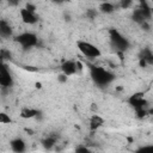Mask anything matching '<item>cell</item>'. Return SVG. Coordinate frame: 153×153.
<instances>
[{
  "instance_id": "cell-4",
  "label": "cell",
  "mask_w": 153,
  "mask_h": 153,
  "mask_svg": "<svg viewBox=\"0 0 153 153\" xmlns=\"http://www.w3.org/2000/svg\"><path fill=\"white\" fill-rule=\"evenodd\" d=\"M16 42L23 48V49H29L33 48L38 44V37L33 32H22L16 37Z\"/></svg>"
},
{
  "instance_id": "cell-2",
  "label": "cell",
  "mask_w": 153,
  "mask_h": 153,
  "mask_svg": "<svg viewBox=\"0 0 153 153\" xmlns=\"http://www.w3.org/2000/svg\"><path fill=\"white\" fill-rule=\"evenodd\" d=\"M76 48L80 51V54L82 56H85L86 59L96 60V59L100 57V55H102L100 49L97 45H94L93 43L88 42V41H84V39L78 41L76 42Z\"/></svg>"
},
{
  "instance_id": "cell-8",
  "label": "cell",
  "mask_w": 153,
  "mask_h": 153,
  "mask_svg": "<svg viewBox=\"0 0 153 153\" xmlns=\"http://www.w3.org/2000/svg\"><path fill=\"white\" fill-rule=\"evenodd\" d=\"M12 35H13V29L11 24L5 19H0V37L8 38Z\"/></svg>"
},
{
  "instance_id": "cell-5",
  "label": "cell",
  "mask_w": 153,
  "mask_h": 153,
  "mask_svg": "<svg viewBox=\"0 0 153 153\" xmlns=\"http://www.w3.org/2000/svg\"><path fill=\"white\" fill-rule=\"evenodd\" d=\"M81 68L82 67H81L80 62L74 61V60H66L61 65V72L66 76H72V75L76 74Z\"/></svg>"
},
{
  "instance_id": "cell-10",
  "label": "cell",
  "mask_w": 153,
  "mask_h": 153,
  "mask_svg": "<svg viewBox=\"0 0 153 153\" xmlns=\"http://www.w3.org/2000/svg\"><path fill=\"white\" fill-rule=\"evenodd\" d=\"M104 123H105V120L100 115H92L88 121V126H90L91 130H97L98 128L103 127Z\"/></svg>"
},
{
  "instance_id": "cell-17",
  "label": "cell",
  "mask_w": 153,
  "mask_h": 153,
  "mask_svg": "<svg viewBox=\"0 0 153 153\" xmlns=\"http://www.w3.org/2000/svg\"><path fill=\"white\" fill-rule=\"evenodd\" d=\"M1 1H2V0H0V2H1Z\"/></svg>"
},
{
  "instance_id": "cell-9",
  "label": "cell",
  "mask_w": 153,
  "mask_h": 153,
  "mask_svg": "<svg viewBox=\"0 0 153 153\" xmlns=\"http://www.w3.org/2000/svg\"><path fill=\"white\" fill-rule=\"evenodd\" d=\"M39 115V110L38 109H35V108H29V106H25L20 110L19 112V116L24 120H31V118H35Z\"/></svg>"
},
{
  "instance_id": "cell-13",
  "label": "cell",
  "mask_w": 153,
  "mask_h": 153,
  "mask_svg": "<svg viewBox=\"0 0 153 153\" xmlns=\"http://www.w3.org/2000/svg\"><path fill=\"white\" fill-rule=\"evenodd\" d=\"M12 122V118L8 114L0 111V124H10Z\"/></svg>"
},
{
  "instance_id": "cell-1",
  "label": "cell",
  "mask_w": 153,
  "mask_h": 153,
  "mask_svg": "<svg viewBox=\"0 0 153 153\" xmlns=\"http://www.w3.org/2000/svg\"><path fill=\"white\" fill-rule=\"evenodd\" d=\"M90 75L92 78V80L99 86H106L110 82H112L115 79V75L109 69H106L105 67H102V66L90 67Z\"/></svg>"
},
{
  "instance_id": "cell-3",
  "label": "cell",
  "mask_w": 153,
  "mask_h": 153,
  "mask_svg": "<svg viewBox=\"0 0 153 153\" xmlns=\"http://www.w3.org/2000/svg\"><path fill=\"white\" fill-rule=\"evenodd\" d=\"M109 41H110L111 47L115 50H117V51H124L126 49L129 48L128 39L121 32H118L115 29L110 30V32H109Z\"/></svg>"
},
{
  "instance_id": "cell-11",
  "label": "cell",
  "mask_w": 153,
  "mask_h": 153,
  "mask_svg": "<svg viewBox=\"0 0 153 153\" xmlns=\"http://www.w3.org/2000/svg\"><path fill=\"white\" fill-rule=\"evenodd\" d=\"M10 145H11L12 151H14V152H19V153H20V152H24V151L26 149V143H25V141H24L23 139H20V137H16V139L11 140Z\"/></svg>"
},
{
  "instance_id": "cell-14",
  "label": "cell",
  "mask_w": 153,
  "mask_h": 153,
  "mask_svg": "<svg viewBox=\"0 0 153 153\" xmlns=\"http://www.w3.org/2000/svg\"><path fill=\"white\" fill-rule=\"evenodd\" d=\"M133 2H134V0H120V4H118V6H120L121 8H124V10H127V8L131 7Z\"/></svg>"
},
{
  "instance_id": "cell-15",
  "label": "cell",
  "mask_w": 153,
  "mask_h": 153,
  "mask_svg": "<svg viewBox=\"0 0 153 153\" xmlns=\"http://www.w3.org/2000/svg\"><path fill=\"white\" fill-rule=\"evenodd\" d=\"M7 2H8L11 6H17V5L20 2V0H7Z\"/></svg>"
},
{
  "instance_id": "cell-6",
  "label": "cell",
  "mask_w": 153,
  "mask_h": 153,
  "mask_svg": "<svg viewBox=\"0 0 153 153\" xmlns=\"http://www.w3.org/2000/svg\"><path fill=\"white\" fill-rule=\"evenodd\" d=\"M19 16H20L22 22L24 24H27V25H35L38 22V16L36 14L35 10H30L29 7L20 8Z\"/></svg>"
},
{
  "instance_id": "cell-16",
  "label": "cell",
  "mask_w": 153,
  "mask_h": 153,
  "mask_svg": "<svg viewBox=\"0 0 153 153\" xmlns=\"http://www.w3.org/2000/svg\"><path fill=\"white\" fill-rule=\"evenodd\" d=\"M51 2H54V4H62L65 0H50Z\"/></svg>"
},
{
  "instance_id": "cell-7",
  "label": "cell",
  "mask_w": 153,
  "mask_h": 153,
  "mask_svg": "<svg viewBox=\"0 0 153 153\" xmlns=\"http://www.w3.org/2000/svg\"><path fill=\"white\" fill-rule=\"evenodd\" d=\"M12 75L10 73V69L4 63V61H0V86L1 87H10L12 85Z\"/></svg>"
},
{
  "instance_id": "cell-12",
  "label": "cell",
  "mask_w": 153,
  "mask_h": 153,
  "mask_svg": "<svg viewBox=\"0 0 153 153\" xmlns=\"http://www.w3.org/2000/svg\"><path fill=\"white\" fill-rule=\"evenodd\" d=\"M99 8H100V11L103 13H112L116 10V6L114 4H111V2H103Z\"/></svg>"
}]
</instances>
